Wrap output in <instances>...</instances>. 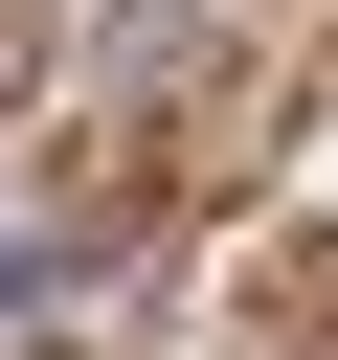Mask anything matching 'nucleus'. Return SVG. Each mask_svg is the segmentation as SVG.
<instances>
[{
    "mask_svg": "<svg viewBox=\"0 0 338 360\" xmlns=\"http://www.w3.org/2000/svg\"><path fill=\"white\" fill-rule=\"evenodd\" d=\"M23 68H45V45H23V22H0V90H23Z\"/></svg>",
    "mask_w": 338,
    "mask_h": 360,
    "instance_id": "1",
    "label": "nucleus"
}]
</instances>
